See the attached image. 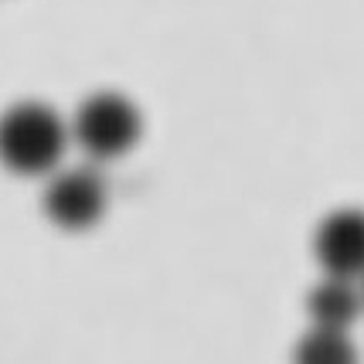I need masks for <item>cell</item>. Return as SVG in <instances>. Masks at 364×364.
Masks as SVG:
<instances>
[{
  "mask_svg": "<svg viewBox=\"0 0 364 364\" xmlns=\"http://www.w3.org/2000/svg\"><path fill=\"white\" fill-rule=\"evenodd\" d=\"M72 129L45 102H14L0 112V164L17 177H48L62 167Z\"/></svg>",
  "mask_w": 364,
  "mask_h": 364,
  "instance_id": "obj_1",
  "label": "cell"
},
{
  "mask_svg": "<svg viewBox=\"0 0 364 364\" xmlns=\"http://www.w3.org/2000/svg\"><path fill=\"white\" fill-rule=\"evenodd\" d=\"M68 129H72V143L85 157L92 164H106V160L127 157L136 146L143 133V116L136 102L123 92L99 89L79 102Z\"/></svg>",
  "mask_w": 364,
  "mask_h": 364,
  "instance_id": "obj_2",
  "label": "cell"
},
{
  "mask_svg": "<svg viewBox=\"0 0 364 364\" xmlns=\"http://www.w3.org/2000/svg\"><path fill=\"white\" fill-rule=\"evenodd\" d=\"M106 205H109V188L95 164H72L48 174L41 208L55 228L85 232L99 225V218L106 215Z\"/></svg>",
  "mask_w": 364,
  "mask_h": 364,
  "instance_id": "obj_3",
  "label": "cell"
},
{
  "mask_svg": "<svg viewBox=\"0 0 364 364\" xmlns=\"http://www.w3.org/2000/svg\"><path fill=\"white\" fill-rule=\"evenodd\" d=\"M314 255H317L323 276L341 279H364V211L361 208H337L317 225L314 235Z\"/></svg>",
  "mask_w": 364,
  "mask_h": 364,
  "instance_id": "obj_4",
  "label": "cell"
},
{
  "mask_svg": "<svg viewBox=\"0 0 364 364\" xmlns=\"http://www.w3.org/2000/svg\"><path fill=\"white\" fill-rule=\"evenodd\" d=\"M364 310V289L358 279H341V276H323L310 296H306V314L314 327H331V331H350V323Z\"/></svg>",
  "mask_w": 364,
  "mask_h": 364,
  "instance_id": "obj_5",
  "label": "cell"
},
{
  "mask_svg": "<svg viewBox=\"0 0 364 364\" xmlns=\"http://www.w3.org/2000/svg\"><path fill=\"white\" fill-rule=\"evenodd\" d=\"M293 364H358V348L348 331L310 327L293 348Z\"/></svg>",
  "mask_w": 364,
  "mask_h": 364,
  "instance_id": "obj_6",
  "label": "cell"
},
{
  "mask_svg": "<svg viewBox=\"0 0 364 364\" xmlns=\"http://www.w3.org/2000/svg\"><path fill=\"white\" fill-rule=\"evenodd\" d=\"M361 289H364V279H361Z\"/></svg>",
  "mask_w": 364,
  "mask_h": 364,
  "instance_id": "obj_7",
  "label": "cell"
}]
</instances>
